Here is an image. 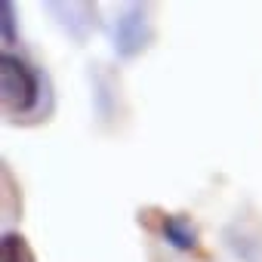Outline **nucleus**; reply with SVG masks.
<instances>
[{
  "mask_svg": "<svg viewBox=\"0 0 262 262\" xmlns=\"http://www.w3.org/2000/svg\"><path fill=\"white\" fill-rule=\"evenodd\" d=\"M0 99H4V108L10 114H28L37 108L40 102V77L37 71L13 56V53H4L0 56Z\"/></svg>",
  "mask_w": 262,
  "mask_h": 262,
  "instance_id": "obj_1",
  "label": "nucleus"
},
{
  "mask_svg": "<svg viewBox=\"0 0 262 262\" xmlns=\"http://www.w3.org/2000/svg\"><path fill=\"white\" fill-rule=\"evenodd\" d=\"M161 228H164V234H167L176 247H182V250H194V247H198L194 228H191L185 219H179V216H164V219H161Z\"/></svg>",
  "mask_w": 262,
  "mask_h": 262,
  "instance_id": "obj_3",
  "label": "nucleus"
},
{
  "mask_svg": "<svg viewBox=\"0 0 262 262\" xmlns=\"http://www.w3.org/2000/svg\"><path fill=\"white\" fill-rule=\"evenodd\" d=\"M4 16H7V34H4V40L10 43L13 40V4H4Z\"/></svg>",
  "mask_w": 262,
  "mask_h": 262,
  "instance_id": "obj_4",
  "label": "nucleus"
},
{
  "mask_svg": "<svg viewBox=\"0 0 262 262\" xmlns=\"http://www.w3.org/2000/svg\"><path fill=\"white\" fill-rule=\"evenodd\" d=\"M0 262H37L31 244L19 231H7L0 241Z\"/></svg>",
  "mask_w": 262,
  "mask_h": 262,
  "instance_id": "obj_2",
  "label": "nucleus"
}]
</instances>
